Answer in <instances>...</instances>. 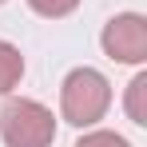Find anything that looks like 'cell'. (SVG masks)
<instances>
[{
	"label": "cell",
	"mask_w": 147,
	"mask_h": 147,
	"mask_svg": "<svg viewBox=\"0 0 147 147\" xmlns=\"http://www.w3.org/2000/svg\"><path fill=\"white\" fill-rule=\"evenodd\" d=\"M76 147H131L123 135H115V131H92V135H84Z\"/></svg>",
	"instance_id": "7"
},
{
	"label": "cell",
	"mask_w": 147,
	"mask_h": 147,
	"mask_svg": "<svg viewBox=\"0 0 147 147\" xmlns=\"http://www.w3.org/2000/svg\"><path fill=\"white\" fill-rule=\"evenodd\" d=\"M127 115H131V123L147 127V72H139L127 84Z\"/></svg>",
	"instance_id": "5"
},
{
	"label": "cell",
	"mask_w": 147,
	"mask_h": 147,
	"mask_svg": "<svg viewBox=\"0 0 147 147\" xmlns=\"http://www.w3.org/2000/svg\"><path fill=\"white\" fill-rule=\"evenodd\" d=\"M0 4H4V0H0Z\"/></svg>",
	"instance_id": "8"
},
{
	"label": "cell",
	"mask_w": 147,
	"mask_h": 147,
	"mask_svg": "<svg viewBox=\"0 0 147 147\" xmlns=\"http://www.w3.org/2000/svg\"><path fill=\"white\" fill-rule=\"evenodd\" d=\"M0 135L8 147H52L56 119L36 99H8L0 107Z\"/></svg>",
	"instance_id": "2"
},
{
	"label": "cell",
	"mask_w": 147,
	"mask_h": 147,
	"mask_svg": "<svg viewBox=\"0 0 147 147\" xmlns=\"http://www.w3.org/2000/svg\"><path fill=\"white\" fill-rule=\"evenodd\" d=\"M76 4H80V0H28V8H32L36 16H48V20H60V16L76 12Z\"/></svg>",
	"instance_id": "6"
},
{
	"label": "cell",
	"mask_w": 147,
	"mask_h": 147,
	"mask_svg": "<svg viewBox=\"0 0 147 147\" xmlns=\"http://www.w3.org/2000/svg\"><path fill=\"white\" fill-rule=\"evenodd\" d=\"M60 107H64V119L68 123L92 127L111 107V84L96 68H76V72H68L64 88H60Z\"/></svg>",
	"instance_id": "1"
},
{
	"label": "cell",
	"mask_w": 147,
	"mask_h": 147,
	"mask_svg": "<svg viewBox=\"0 0 147 147\" xmlns=\"http://www.w3.org/2000/svg\"><path fill=\"white\" fill-rule=\"evenodd\" d=\"M103 52L119 64H143L147 60V20L139 12H119L103 28Z\"/></svg>",
	"instance_id": "3"
},
{
	"label": "cell",
	"mask_w": 147,
	"mask_h": 147,
	"mask_svg": "<svg viewBox=\"0 0 147 147\" xmlns=\"http://www.w3.org/2000/svg\"><path fill=\"white\" fill-rule=\"evenodd\" d=\"M24 76V56L20 48H12L8 40H0V96H8Z\"/></svg>",
	"instance_id": "4"
}]
</instances>
